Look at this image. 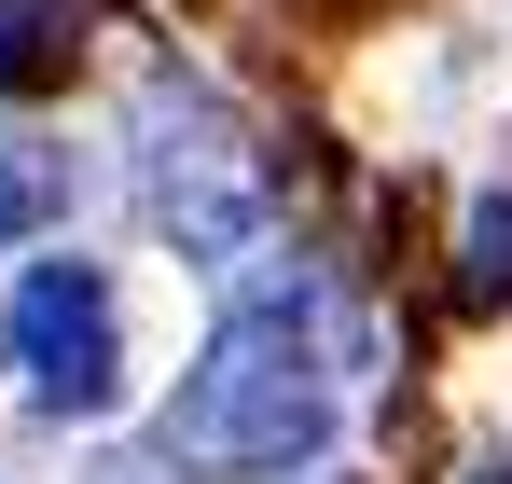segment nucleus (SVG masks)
<instances>
[{
	"mask_svg": "<svg viewBox=\"0 0 512 484\" xmlns=\"http://www.w3.org/2000/svg\"><path fill=\"white\" fill-rule=\"evenodd\" d=\"M84 56V0H0V97H42Z\"/></svg>",
	"mask_w": 512,
	"mask_h": 484,
	"instance_id": "obj_4",
	"label": "nucleus"
},
{
	"mask_svg": "<svg viewBox=\"0 0 512 484\" xmlns=\"http://www.w3.org/2000/svg\"><path fill=\"white\" fill-rule=\"evenodd\" d=\"M263 153H250V125L208 97V83H153L139 97V208L167 222L194 263H236V249L263 236Z\"/></svg>",
	"mask_w": 512,
	"mask_h": 484,
	"instance_id": "obj_2",
	"label": "nucleus"
},
{
	"mask_svg": "<svg viewBox=\"0 0 512 484\" xmlns=\"http://www.w3.org/2000/svg\"><path fill=\"white\" fill-rule=\"evenodd\" d=\"M512 291V208H485L471 222V263H457V305H499Z\"/></svg>",
	"mask_w": 512,
	"mask_h": 484,
	"instance_id": "obj_6",
	"label": "nucleus"
},
{
	"mask_svg": "<svg viewBox=\"0 0 512 484\" xmlns=\"http://www.w3.org/2000/svg\"><path fill=\"white\" fill-rule=\"evenodd\" d=\"M333 443V332H319V291H250L236 319L194 346L167 402V457L208 484H277Z\"/></svg>",
	"mask_w": 512,
	"mask_h": 484,
	"instance_id": "obj_1",
	"label": "nucleus"
},
{
	"mask_svg": "<svg viewBox=\"0 0 512 484\" xmlns=\"http://www.w3.org/2000/svg\"><path fill=\"white\" fill-rule=\"evenodd\" d=\"M0 360H14V388L42 415H111V388H125V305H111V277L70 263V249H42L14 277V305H0Z\"/></svg>",
	"mask_w": 512,
	"mask_h": 484,
	"instance_id": "obj_3",
	"label": "nucleus"
},
{
	"mask_svg": "<svg viewBox=\"0 0 512 484\" xmlns=\"http://www.w3.org/2000/svg\"><path fill=\"white\" fill-rule=\"evenodd\" d=\"M70 208V153H42V139H14L0 153V236H28V222H56Z\"/></svg>",
	"mask_w": 512,
	"mask_h": 484,
	"instance_id": "obj_5",
	"label": "nucleus"
},
{
	"mask_svg": "<svg viewBox=\"0 0 512 484\" xmlns=\"http://www.w3.org/2000/svg\"><path fill=\"white\" fill-rule=\"evenodd\" d=\"M471 484H512V471H471Z\"/></svg>",
	"mask_w": 512,
	"mask_h": 484,
	"instance_id": "obj_7",
	"label": "nucleus"
}]
</instances>
